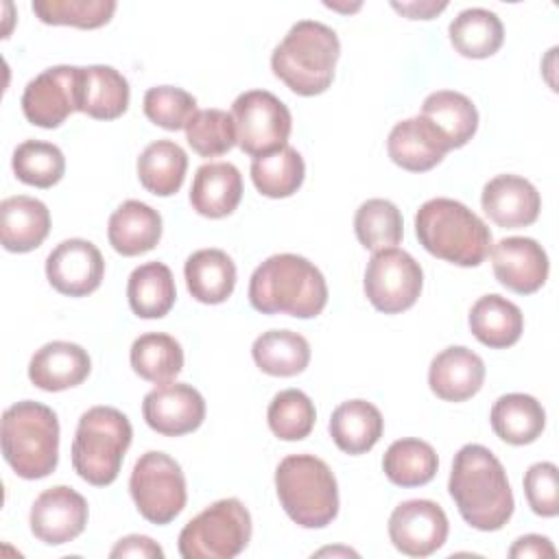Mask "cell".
Returning <instances> with one entry per match:
<instances>
[{"instance_id": "6da1fadb", "label": "cell", "mask_w": 559, "mask_h": 559, "mask_svg": "<svg viewBox=\"0 0 559 559\" xmlns=\"http://www.w3.org/2000/svg\"><path fill=\"white\" fill-rule=\"evenodd\" d=\"M448 491L472 528L498 531L513 515L515 502L507 472L480 443H467L454 454Z\"/></svg>"}, {"instance_id": "7a4b0ae2", "label": "cell", "mask_w": 559, "mask_h": 559, "mask_svg": "<svg viewBox=\"0 0 559 559\" xmlns=\"http://www.w3.org/2000/svg\"><path fill=\"white\" fill-rule=\"evenodd\" d=\"M249 301L262 314L312 319L328 304V284L308 258L275 253L251 273Z\"/></svg>"}, {"instance_id": "3957f363", "label": "cell", "mask_w": 559, "mask_h": 559, "mask_svg": "<svg viewBox=\"0 0 559 559\" xmlns=\"http://www.w3.org/2000/svg\"><path fill=\"white\" fill-rule=\"evenodd\" d=\"M341 55L338 35L323 22L299 20L271 55L273 74L299 96L323 94Z\"/></svg>"}, {"instance_id": "277c9868", "label": "cell", "mask_w": 559, "mask_h": 559, "mask_svg": "<svg viewBox=\"0 0 559 559\" xmlns=\"http://www.w3.org/2000/svg\"><path fill=\"white\" fill-rule=\"evenodd\" d=\"M419 245L439 260L456 266H478L491 251V231L485 221L454 199L437 197L415 214Z\"/></svg>"}, {"instance_id": "5b68a950", "label": "cell", "mask_w": 559, "mask_h": 559, "mask_svg": "<svg viewBox=\"0 0 559 559\" xmlns=\"http://www.w3.org/2000/svg\"><path fill=\"white\" fill-rule=\"evenodd\" d=\"M2 456L26 480L46 478L59 461V421L50 406L22 400L2 413Z\"/></svg>"}, {"instance_id": "8992f818", "label": "cell", "mask_w": 559, "mask_h": 559, "mask_svg": "<svg viewBox=\"0 0 559 559\" xmlns=\"http://www.w3.org/2000/svg\"><path fill=\"white\" fill-rule=\"evenodd\" d=\"M275 491L286 515L304 528H323L338 513V485L314 454H290L275 469Z\"/></svg>"}, {"instance_id": "52a82bcc", "label": "cell", "mask_w": 559, "mask_h": 559, "mask_svg": "<svg viewBox=\"0 0 559 559\" xmlns=\"http://www.w3.org/2000/svg\"><path fill=\"white\" fill-rule=\"evenodd\" d=\"M129 417L114 406H92L79 417L72 441V467L90 485H111L131 445Z\"/></svg>"}, {"instance_id": "ba28073f", "label": "cell", "mask_w": 559, "mask_h": 559, "mask_svg": "<svg viewBox=\"0 0 559 559\" xmlns=\"http://www.w3.org/2000/svg\"><path fill=\"white\" fill-rule=\"evenodd\" d=\"M251 539V515L238 498H223L194 515L179 533L183 559H231Z\"/></svg>"}, {"instance_id": "9c48e42d", "label": "cell", "mask_w": 559, "mask_h": 559, "mask_svg": "<svg viewBox=\"0 0 559 559\" xmlns=\"http://www.w3.org/2000/svg\"><path fill=\"white\" fill-rule=\"evenodd\" d=\"M129 491L135 509L151 524L173 522L186 507V476L166 452H144L131 472Z\"/></svg>"}, {"instance_id": "30bf717a", "label": "cell", "mask_w": 559, "mask_h": 559, "mask_svg": "<svg viewBox=\"0 0 559 559\" xmlns=\"http://www.w3.org/2000/svg\"><path fill=\"white\" fill-rule=\"evenodd\" d=\"M236 144L251 157H262L286 146L293 116L288 107L266 90L242 92L231 105Z\"/></svg>"}, {"instance_id": "8fae6325", "label": "cell", "mask_w": 559, "mask_h": 559, "mask_svg": "<svg viewBox=\"0 0 559 559\" xmlns=\"http://www.w3.org/2000/svg\"><path fill=\"white\" fill-rule=\"evenodd\" d=\"M421 286L424 271L419 262L397 247L376 251L367 262L362 288L369 304L384 314H397L415 306Z\"/></svg>"}, {"instance_id": "7c38bea8", "label": "cell", "mask_w": 559, "mask_h": 559, "mask_svg": "<svg viewBox=\"0 0 559 559\" xmlns=\"http://www.w3.org/2000/svg\"><path fill=\"white\" fill-rule=\"evenodd\" d=\"M24 118L41 129H57L79 111V68L52 66L31 79L22 92Z\"/></svg>"}, {"instance_id": "4fadbf2b", "label": "cell", "mask_w": 559, "mask_h": 559, "mask_svg": "<svg viewBox=\"0 0 559 559\" xmlns=\"http://www.w3.org/2000/svg\"><path fill=\"white\" fill-rule=\"evenodd\" d=\"M448 515L432 500H406L389 518L393 546L408 557H428L448 539Z\"/></svg>"}, {"instance_id": "5bb4252c", "label": "cell", "mask_w": 559, "mask_h": 559, "mask_svg": "<svg viewBox=\"0 0 559 559\" xmlns=\"http://www.w3.org/2000/svg\"><path fill=\"white\" fill-rule=\"evenodd\" d=\"M142 415L151 430L164 437L194 432L205 419L203 395L186 382L157 384L144 395Z\"/></svg>"}, {"instance_id": "9a60e30c", "label": "cell", "mask_w": 559, "mask_h": 559, "mask_svg": "<svg viewBox=\"0 0 559 559\" xmlns=\"http://www.w3.org/2000/svg\"><path fill=\"white\" fill-rule=\"evenodd\" d=\"M31 533L48 544L61 546L76 539L87 524V500L68 485L41 491L28 515Z\"/></svg>"}, {"instance_id": "2e32d148", "label": "cell", "mask_w": 559, "mask_h": 559, "mask_svg": "<svg viewBox=\"0 0 559 559\" xmlns=\"http://www.w3.org/2000/svg\"><path fill=\"white\" fill-rule=\"evenodd\" d=\"M105 275V260L98 247L83 238L59 242L46 258V277L50 286L68 297L94 293Z\"/></svg>"}, {"instance_id": "e0dca14e", "label": "cell", "mask_w": 559, "mask_h": 559, "mask_svg": "<svg viewBox=\"0 0 559 559\" xmlns=\"http://www.w3.org/2000/svg\"><path fill=\"white\" fill-rule=\"evenodd\" d=\"M491 266L496 280L518 295L539 290L548 277V255L544 247L526 236H509L491 245Z\"/></svg>"}, {"instance_id": "ac0fdd59", "label": "cell", "mask_w": 559, "mask_h": 559, "mask_svg": "<svg viewBox=\"0 0 559 559\" xmlns=\"http://www.w3.org/2000/svg\"><path fill=\"white\" fill-rule=\"evenodd\" d=\"M480 205L498 227L520 229L537 221L542 197L537 188L524 177L496 175L485 183Z\"/></svg>"}, {"instance_id": "d6986e66", "label": "cell", "mask_w": 559, "mask_h": 559, "mask_svg": "<svg viewBox=\"0 0 559 559\" xmlns=\"http://www.w3.org/2000/svg\"><path fill=\"white\" fill-rule=\"evenodd\" d=\"M485 382L483 358L463 345L441 349L428 369L430 391L443 402H465L480 391Z\"/></svg>"}, {"instance_id": "ffe728a7", "label": "cell", "mask_w": 559, "mask_h": 559, "mask_svg": "<svg viewBox=\"0 0 559 559\" xmlns=\"http://www.w3.org/2000/svg\"><path fill=\"white\" fill-rule=\"evenodd\" d=\"M386 151L393 164L411 173L435 168L450 148L448 140L421 116L397 122L386 140Z\"/></svg>"}, {"instance_id": "44dd1931", "label": "cell", "mask_w": 559, "mask_h": 559, "mask_svg": "<svg viewBox=\"0 0 559 559\" xmlns=\"http://www.w3.org/2000/svg\"><path fill=\"white\" fill-rule=\"evenodd\" d=\"M92 369L87 352L70 341L41 345L28 362V380L41 391H66L79 386Z\"/></svg>"}, {"instance_id": "7402d4cb", "label": "cell", "mask_w": 559, "mask_h": 559, "mask_svg": "<svg viewBox=\"0 0 559 559\" xmlns=\"http://www.w3.org/2000/svg\"><path fill=\"white\" fill-rule=\"evenodd\" d=\"M242 199V177L240 170L229 162H210L197 168L190 205L197 214L205 218L229 216Z\"/></svg>"}, {"instance_id": "603a6c76", "label": "cell", "mask_w": 559, "mask_h": 559, "mask_svg": "<svg viewBox=\"0 0 559 559\" xmlns=\"http://www.w3.org/2000/svg\"><path fill=\"white\" fill-rule=\"evenodd\" d=\"M50 231L48 207L33 197L17 194L0 203V240L11 253L37 249Z\"/></svg>"}, {"instance_id": "cb8c5ba5", "label": "cell", "mask_w": 559, "mask_h": 559, "mask_svg": "<svg viewBox=\"0 0 559 559\" xmlns=\"http://www.w3.org/2000/svg\"><path fill=\"white\" fill-rule=\"evenodd\" d=\"M107 238L114 251L133 258L142 255L162 238V216L151 205L129 199L114 210L107 225Z\"/></svg>"}, {"instance_id": "d4e9b609", "label": "cell", "mask_w": 559, "mask_h": 559, "mask_svg": "<svg viewBox=\"0 0 559 559\" xmlns=\"http://www.w3.org/2000/svg\"><path fill=\"white\" fill-rule=\"evenodd\" d=\"M129 98V83L116 68H79V111L96 120H116L127 111Z\"/></svg>"}, {"instance_id": "484cf974", "label": "cell", "mask_w": 559, "mask_h": 559, "mask_svg": "<svg viewBox=\"0 0 559 559\" xmlns=\"http://www.w3.org/2000/svg\"><path fill=\"white\" fill-rule=\"evenodd\" d=\"M382 413L367 400H347L330 417V437L345 454H365L382 437Z\"/></svg>"}, {"instance_id": "4316f807", "label": "cell", "mask_w": 559, "mask_h": 559, "mask_svg": "<svg viewBox=\"0 0 559 559\" xmlns=\"http://www.w3.org/2000/svg\"><path fill=\"white\" fill-rule=\"evenodd\" d=\"M188 293L201 304H223L236 286V264L223 249H199L183 264Z\"/></svg>"}, {"instance_id": "83f0119b", "label": "cell", "mask_w": 559, "mask_h": 559, "mask_svg": "<svg viewBox=\"0 0 559 559\" xmlns=\"http://www.w3.org/2000/svg\"><path fill=\"white\" fill-rule=\"evenodd\" d=\"M469 330L483 345L504 349L520 341L524 330L522 310L502 295H483L469 310Z\"/></svg>"}, {"instance_id": "f1b7e54d", "label": "cell", "mask_w": 559, "mask_h": 559, "mask_svg": "<svg viewBox=\"0 0 559 559\" xmlns=\"http://www.w3.org/2000/svg\"><path fill=\"white\" fill-rule=\"evenodd\" d=\"M426 118L450 144V148L465 146L478 129L476 105L461 92L439 90L426 96L421 111Z\"/></svg>"}, {"instance_id": "f546056e", "label": "cell", "mask_w": 559, "mask_h": 559, "mask_svg": "<svg viewBox=\"0 0 559 559\" xmlns=\"http://www.w3.org/2000/svg\"><path fill=\"white\" fill-rule=\"evenodd\" d=\"M489 421L502 441L526 445L544 432L546 411L533 395L507 393L493 402Z\"/></svg>"}, {"instance_id": "4dcf8cb0", "label": "cell", "mask_w": 559, "mask_h": 559, "mask_svg": "<svg viewBox=\"0 0 559 559\" xmlns=\"http://www.w3.org/2000/svg\"><path fill=\"white\" fill-rule=\"evenodd\" d=\"M127 299L140 319H162L177 299L173 271L164 262L140 264L129 275Z\"/></svg>"}, {"instance_id": "1f68e13d", "label": "cell", "mask_w": 559, "mask_h": 559, "mask_svg": "<svg viewBox=\"0 0 559 559\" xmlns=\"http://www.w3.org/2000/svg\"><path fill=\"white\" fill-rule=\"evenodd\" d=\"M450 44L467 59H487L496 55L504 41L500 17L483 7L463 9L448 26Z\"/></svg>"}, {"instance_id": "d6a6232c", "label": "cell", "mask_w": 559, "mask_h": 559, "mask_svg": "<svg viewBox=\"0 0 559 559\" xmlns=\"http://www.w3.org/2000/svg\"><path fill=\"white\" fill-rule=\"evenodd\" d=\"M188 170L186 151L173 140L151 142L138 157V179L155 197L175 194Z\"/></svg>"}, {"instance_id": "836d02e7", "label": "cell", "mask_w": 559, "mask_h": 559, "mask_svg": "<svg viewBox=\"0 0 559 559\" xmlns=\"http://www.w3.org/2000/svg\"><path fill=\"white\" fill-rule=\"evenodd\" d=\"M251 356L260 371L275 378H290L308 367L310 345L293 330H269L253 341Z\"/></svg>"}, {"instance_id": "e575fe53", "label": "cell", "mask_w": 559, "mask_h": 559, "mask_svg": "<svg viewBox=\"0 0 559 559\" xmlns=\"http://www.w3.org/2000/svg\"><path fill=\"white\" fill-rule=\"evenodd\" d=\"M129 360L142 380L153 384H168L183 367V349L170 334L146 332L133 341Z\"/></svg>"}, {"instance_id": "d590c367", "label": "cell", "mask_w": 559, "mask_h": 559, "mask_svg": "<svg viewBox=\"0 0 559 559\" xmlns=\"http://www.w3.org/2000/svg\"><path fill=\"white\" fill-rule=\"evenodd\" d=\"M437 467L435 448L413 437L393 441L382 456V469L397 487H421L435 478Z\"/></svg>"}, {"instance_id": "8d00e7d4", "label": "cell", "mask_w": 559, "mask_h": 559, "mask_svg": "<svg viewBox=\"0 0 559 559\" xmlns=\"http://www.w3.org/2000/svg\"><path fill=\"white\" fill-rule=\"evenodd\" d=\"M306 177V164L297 148L282 146L251 162V181L260 194L269 199H286L295 194Z\"/></svg>"}, {"instance_id": "74e56055", "label": "cell", "mask_w": 559, "mask_h": 559, "mask_svg": "<svg viewBox=\"0 0 559 559\" xmlns=\"http://www.w3.org/2000/svg\"><path fill=\"white\" fill-rule=\"evenodd\" d=\"M354 231L358 242L373 253L391 249L402 240L404 234L402 212L386 199H367L356 210Z\"/></svg>"}, {"instance_id": "f35d334b", "label": "cell", "mask_w": 559, "mask_h": 559, "mask_svg": "<svg viewBox=\"0 0 559 559\" xmlns=\"http://www.w3.org/2000/svg\"><path fill=\"white\" fill-rule=\"evenodd\" d=\"M11 166L22 183L35 188H52L66 173V157L57 144L44 140H26L15 146Z\"/></svg>"}, {"instance_id": "ab89813d", "label": "cell", "mask_w": 559, "mask_h": 559, "mask_svg": "<svg viewBox=\"0 0 559 559\" xmlns=\"http://www.w3.org/2000/svg\"><path fill=\"white\" fill-rule=\"evenodd\" d=\"M266 421L271 432L282 441L306 439L317 421V411L312 400L299 389H284L273 395Z\"/></svg>"}, {"instance_id": "60d3db41", "label": "cell", "mask_w": 559, "mask_h": 559, "mask_svg": "<svg viewBox=\"0 0 559 559\" xmlns=\"http://www.w3.org/2000/svg\"><path fill=\"white\" fill-rule=\"evenodd\" d=\"M39 22L50 26L98 28L105 26L114 11V0H35L31 4Z\"/></svg>"}, {"instance_id": "b9f144b4", "label": "cell", "mask_w": 559, "mask_h": 559, "mask_svg": "<svg viewBox=\"0 0 559 559\" xmlns=\"http://www.w3.org/2000/svg\"><path fill=\"white\" fill-rule=\"evenodd\" d=\"M186 140L201 157H218L236 144L231 114L223 109H201L186 124Z\"/></svg>"}, {"instance_id": "7bdbcfd3", "label": "cell", "mask_w": 559, "mask_h": 559, "mask_svg": "<svg viewBox=\"0 0 559 559\" xmlns=\"http://www.w3.org/2000/svg\"><path fill=\"white\" fill-rule=\"evenodd\" d=\"M144 116L166 129V131H179L186 129V124L192 120L197 109V98L175 85H155L148 87L142 100Z\"/></svg>"}, {"instance_id": "ee69618b", "label": "cell", "mask_w": 559, "mask_h": 559, "mask_svg": "<svg viewBox=\"0 0 559 559\" xmlns=\"http://www.w3.org/2000/svg\"><path fill=\"white\" fill-rule=\"evenodd\" d=\"M524 493L533 513L542 518H555L559 513L557 465L548 461L533 463L524 474Z\"/></svg>"}, {"instance_id": "f6af8a7d", "label": "cell", "mask_w": 559, "mask_h": 559, "mask_svg": "<svg viewBox=\"0 0 559 559\" xmlns=\"http://www.w3.org/2000/svg\"><path fill=\"white\" fill-rule=\"evenodd\" d=\"M111 559L120 557H133V559H162L164 550L157 542H153L146 535H127L118 539V544L109 552Z\"/></svg>"}, {"instance_id": "bcb514c9", "label": "cell", "mask_w": 559, "mask_h": 559, "mask_svg": "<svg viewBox=\"0 0 559 559\" xmlns=\"http://www.w3.org/2000/svg\"><path fill=\"white\" fill-rule=\"evenodd\" d=\"M509 557L513 559H526V557H533V559H544V557H557V550L552 546V542L544 535H524V537H518L515 544L511 546L509 550Z\"/></svg>"}, {"instance_id": "7dc6e473", "label": "cell", "mask_w": 559, "mask_h": 559, "mask_svg": "<svg viewBox=\"0 0 559 559\" xmlns=\"http://www.w3.org/2000/svg\"><path fill=\"white\" fill-rule=\"evenodd\" d=\"M391 7L408 20H430L437 13H441L448 7V2H393Z\"/></svg>"}]
</instances>
